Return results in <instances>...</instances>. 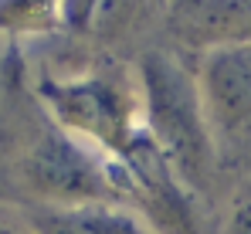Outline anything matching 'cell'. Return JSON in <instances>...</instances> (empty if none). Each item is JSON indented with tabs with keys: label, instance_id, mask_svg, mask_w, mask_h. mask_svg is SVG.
<instances>
[{
	"label": "cell",
	"instance_id": "6da1fadb",
	"mask_svg": "<svg viewBox=\"0 0 251 234\" xmlns=\"http://www.w3.org/2000/svg\"><path fill=\"white\" fill-rule=\"evenodd\" d=\"M136 72L143 85L146 132L180 173V180L204 204H210L224 177V166L204 112L197 68H190L173 51H146Z\"/></svg>",
	"mask_w": 251,
	"mask_h": 234
},
{
	"label": "cell",
	"instance_id": "7a4b0ae2",
	"mask_svg": "<svg viewBox=\"0 0 251 234\" xmlns=\"http://www.w3.org/2000/svg\"><path fill=\"white\" fill-rule=\"evenodd\" d=\"M34 95L65 132L102 156H123L146 129L139 72L119 58H99L72 75H41Z\"/></svg>",
	"mask_w": 251,
	"mask_h": 234
},
{
	"label": "cell",
	"instance_id": "3957f363",
	"mask_svg": "<svg viewBox=\"0 0 251 234\" xmlns=\"http://www.w3.org/2000/svg\"><path fill=\"white\" fill-rule=\"evenodd\" d=\"M7 177L24 207H72V204H119L109 156L65 132L38 102L34 119H24Z\"/></svg>",
	"mask_w": 251,
	"mask_h": 234
},
{
	"label": "cell",
	"instance_id": "277c9868",
	"mask_svg": "<svg viewBox=\"0 0 251 234\" xmlns=\"http://www.w3.org/2000/svg\"><path fill=\"white\" fill-rule=\"evenodd\" d=\"M109 163L119 204L129 207L150 234H207L204 200L180 180L146 129L123 156H109Z\"/></svg>",
	"mask_w": 251,
	"mask_h": 234
},
{
	"label": "cell",
	"instance_id": "5b68a950",
	"mask_svg": "<svg viewBox=\"0 0 251 234\" xmlns=\"http://www.w3.org/2000/svg\"><path fill=\"white\" fill-rule=\"evenodd\" d=\"M197 85L224 173L251 177V44L201 54Z\"/></svg>",
	"mask_w": 251,
	"mask_h": 234
},
{
	"label": "cell",
	"instance_id": "8992f818",
	"mask_svg": "<svg viewBox=\"0 0 251 234\" xmlns=\"http://www.w3.org/2000/svg\"><path fill=\"white\" fill-rule=\"evenodd\" d=\"M167 34L183 51L251 44V0H167Z\"/></svg>",
	"mask_w": 251,
	"mask_h": 234
},
{
	"label": "cell",
	"instance_id": "52a82bcc",
	"mask_svg": "<svg viewBox=\"0 0 251 234\" xmlns=\"http://www.w3.org/2000/svg\"><path fill=\"white\" fill-rule=\"evenodd\" d=\"M38 234H150L123 204H72V207H21Z\"/></svg>",
	"mask_w": 251,
	"mask_h": 234
},
{
	"label": "cell",
	"instance_id": "ba28073f",
	"mask_svg": "<svg viewBox=\"0 0 251 234\" xmlns=\"http://www.w3.org/2000/svg\"><path fill=\"white\" fill-rule=\"evenodd\" d=\"M61 27V0H0V34L41 38Z\"/></svg>",
	"mask_w": 251,
	"mask_h": 234
},
{
	"label": "cell",
	"instance_id": "9c48e42d",
	"mask_svg": "<svg viewBox=\"0 0 251 234\" xmlns=\"http://www.w3.org/2000/svg\"><path fill=\"white\" fill-rule=\"evenodd\" d=\"M217 234H251V177L238 180L221 207Z\"/></svg>",
	"mask_w": 251,
	"mask_h": 234
},
{
	"label": "cell",
	"instance_id": "30bf717a",
	"mask_svg": "<svg viewBox=\"0 0 251 234\" xmlns=\"http://www.w3.org/2000/svg\"><path fill=\"white\" fill-rule=\"evenodd\" d=\"M0 234H38V231L31 228V221L24 217V210L0 207Z\"/></svg>",
	"mask_w": 251,
	"mask_h": 234
}]
</instances>
